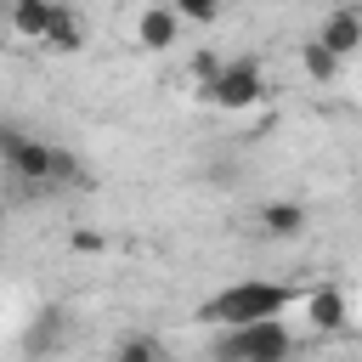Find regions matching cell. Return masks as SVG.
I'll return each instance as SVG.
<instances>
[{"instance_id": "1", "label": "cell", "mask_w": 362, "mask_h": 362, "mask_svg": "<svg viewBox=\"0 0 362 362\" xmlns=\"http://www.w3.org/2000/svg\"><path fill=\"white\" fill-rule=\"evenodd\" d=\"M0 158L11 164L17 181H79V158L62 153L57 141L23 136L17 124H0Z\"/></svg>"}, {"instance_id": "2", "label": "cell", "mask_w": 362, "mask_h": 362, "mask_svg": "<svg viewBox=\"0 0 362 362\" xmlns=\"http://www.w3.org/2000/svg\"><path fill=\"white\" fill-rule=\"evenodd\" d=\"M283 305H288V288L283 283H232V288H221L204 305V317L209 322H226V328H255V322L283 317Z\"/></svg>"}, {"instance_id": "3", "label": "cell", "mask_w": 362, "mask_h": 362, "mask_svg": "<svg viewBox=\"0 0 362 362\" xmlns=\"http://www.w3.org/2000/svg\"><path fill=\"white\" fill-rule=\"evenodd\" d=\"M288 328L272 317V322H255V328H232L221 339V362H283L288 356Z\"/></svg>"}, {"instance_id": "4", "label": "cell", "mask_w": 362, "mask_h": 362, "mask_svg": "<svg viewBox=\"0 0 362 362\" xmlns=\"http://www.w3.org/2000/svg\"><path fill=\"white\" fill-rule=\"evenodd\" d=\"M260 62L255 57H238V62H226L221 74H215V85H209V102H221V107H249V102H260Z\"/></svg>"}, {"instance_id": "5", "label": "cell", "mask_w": 362, "mask_h": 362, "mask_svg": "<svg viewBox=\"0 0 362 362\" xmlns=\"http://www.w3.org/2000/svg\"><path fill=\"white\" fill-rule=\"evenodd\" d=\"M175 34H181L175 6H141V11H136V45L164 51V45H175Z\"/></svg>"}, {"instance_id": "6", "label": "cell", "mask_w": 362, "mask_h": 362, "mask_svg": "<svg viewBox=\"0 0 362 362\" xmlns=\"http://www.w3.org/2000/svg\"><path fill=\"white\" fill-rule=\"evenodd\" d=\"M311 40H317L322 51H334V57H351V51L362 45V11H328Z\"/></svg>"}, {"instance_id": "7", "label": "cell", "mask_w": 362, "mask_h": 362, "mask_svg": "<svg viewBox=\"0 0 362 362\" xmlns=\"http://www.w3.org/2000/svg\"><path fill=\"white\" fill-rule=\"evenodd\" d=\"M305 317H311V328H322V334L345 328V294H339L334 283L311 288V294H305Z\"/></svg>"}, {"instance_id": "8", "label": "cell", "mask_w": 362, "mask_h": 362, "mask_svg": "<svg viewBox=\"0 0 362 362\" xmlns=\"http://www.w3.org/2000/svg\"><path fill=\"white\" fill-rule=\"evenodd\" d=\"M51 11H57V6H45V0H17V6H11V34H23V40H40V45H45Z\"/></svg>"}, {"instance_id": "9", "label": "cell", "mask_w": 362, "mask_h": 362, "mask_svg": "<svg viewBox=\"0 0 362 362\" xmlns=\"http://www.w3.org/2000/svg\"><path fill=\"white\" fill-rule=\"evenodd\" d=\"M62 334H68V317H62V311H40V317L28 322V334H23V345H28V351H57Z\"/></svg>"}, {"instance_id": "10", "label": "cell", "mask_w": 362, "mask_h": 362, "mask_svg": "<svg viewBox=\"0 0 362 362\" xmlns=\"http://www.w3.org/2000/svg\"><path fill=\"white\" fill-rule=\"evenodd\" d=\"M45 45H51V51H79V45H85V28H79V17H74L68 6H57V11H51Z\"/></svg>"}, {"instance_id": "11", "label": "cell", "mask_w": 362, "mask_h": 362, "mask_svg": "<svg viewBox=\"0 0 362 362\" xmlns=\"http://www.w3.org/2000/svg\"><path fill=\"white\" fill-rule=\"evenodd\" d=\"M260 221H266L272 238H300V226H305V204H288V198H283V204H266Z\"/></svg>"}, {"instance_id": "12", "label": "cell", "mask_w": 362, "mask_h": 362, "mask_svg": "<svg viewBox=\"0 0 362 362\" xmlns=\"http://www.w3.org/2000/svg\"><path fill=\"white\" fill-rule=\"evenodd\" d=\"M300 62H305V74H311V79H334V74H339V57H334V51H322L317 40L300 51Z\"/></svg>"}, {"instance_id": "13", "label": "cell", "mask_w": 362, "mask_h": 362, "mask_svg": "<svg viewBox=\"0 0 362 362\" xmlns=\"http://www.w3.org/2000/svg\"><path fill=\"white\" fill-rule=\"evenodd\" d=\"M175 17H181V23H215V17H221V6H209V0H181V6H175Z\"/></svg>"}, {"instance_id": "14", "label": "cell", "mask_w": 362, "mask_h": 362, "mask_svg": "<svg viewBox=\"0 0 362 362\" xmlns=\"http://www.w3.org/2000/svg\"><path fill=\"white\" fill-rule=\"evenodd\" d=\"M113 362H158V356H153V345H147V339H124V345L113 351Z\"/></svg>"}]
</instances>
